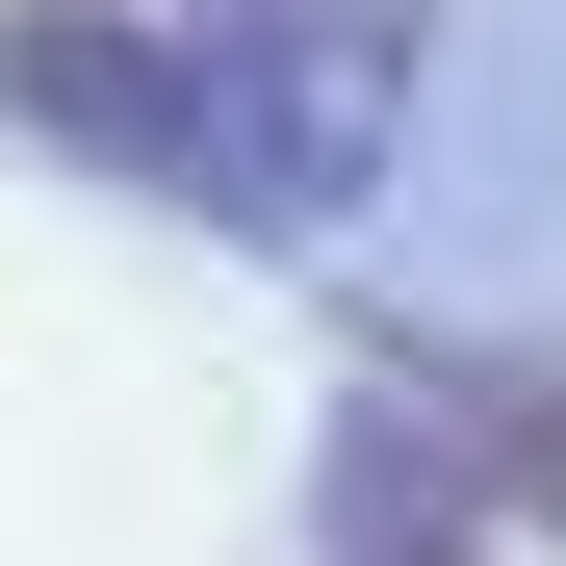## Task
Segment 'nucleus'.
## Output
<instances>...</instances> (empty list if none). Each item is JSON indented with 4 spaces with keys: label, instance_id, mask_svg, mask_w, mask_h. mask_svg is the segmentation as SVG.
Segmentation results:
<instances>
[{
    "label": "nucleus",
    "instance_id": "1",
    "mask_svg": "<svg viewBox=\"0 0 566 566\" xmlns=\"http://www.w3.org/2000/svg\"><path fill=\"white\" fill-rule=\"evenodd\" d=\"M438 0H180V104H207V232H360L412 155Z\"/></svg>",
    "mask_w": 566,
    "mask_h": 566
},
{
    "label": "nucleus",
    "instance_id": "2",
    "mask_svg": "<svg viewBox=\"0 0 566 566\" xmlns=\"http://www.w3.org/2000/svg\"><path fill=\"white\" fill-rule=\"evenodd\" d=\"M0 129L155 180V207H207V104H180V27H104V0H0Z\"/></svg>",
    "mask_w": 566,
    "mask_h": 566
},
{
    "label": "nucleus",
    "instance_id": "4",
    "mask_svg": "<svg viewBox=\"0 0 566 566\" xmlns=\"http://www.w3.org/2000/svg\"><path fill=\"white\" fill-rule=\"evenodd\" d=\"M360 566H515V541H490V515H438V490H412V438L360 412Z\"/></svg>",
    "mask_w": 566,
    "mask_h": 566
},
{
    "label": "nucleus",
    "instance_id": "3",
    "mask_svg": "<svg viewBox=\"0 0 566 566\" xmlns=\"http://www.w3.org/2000/svg\"><path fill=\"white\" fill-rule=\"evenodd\" d=\"M387 412H438L463 463H490V515H515V541H566V335H541V360H412Z\"/></svg>",
    "mask_w": 566,
    "mask_h": 566
}]
</instances>
